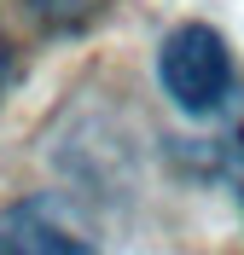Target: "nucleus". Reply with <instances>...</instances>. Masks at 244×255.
<instances>
[{
  "mask_svg": "<svg viewBox=\"0 0 244 255\" xmlns=\"http://www.w3.org/2000/svg\"><path fill=\"white\" fill-rule=\"evenodd\" d=\"M157 81L169 105L180 116H198L210 122L239 99V64H233V47L221 41V29L210 23H175L157 47Z\"/></svg>",
  "mask_w": 244,
  "mask_h": 255,
  "instance_id": "nucleus-1",
  "label": "nucleus"
},
{
  "mask_svg": "<svg viewBox=\"0 0 244 255\" xmlns=\"http://www.w3.org/2000/svg\"><path fill=\"white\" fill-rule=\"evenodd\" d=\"M0 255H99V250L58 215V203L23 197L0 209Z\"/></svg>",
  "mask_w": 244,
  "mask_h": 255,
  "instance_id": "nucleus-2",
  "label": "nucleus"
},
{
  "mask_svg": "<svg viewBox=\"0 0 244 255\" xmlns=\"http://www.w3.org/2000/svg\"><path fill=\"white\" fill-rule=\"evenodd\" d=\"M29 6L47 17L52 29H87V23L105 12V0H29Z\"/></svg>",
  "mask_w": 244,
  "mask_h": 255,
  "instance_id": "nucleus-3",
  "label": "nucleus"
},
{
  "mask_svg": "<svg viewBox=\"0 0 244 255\" xmlns=\"http://www.w3.org/2000/svg\"><path fill=\"white\" fill-rule=\"evenodd\" d=\"M6 81H12V52H0V93H6Z\"/></svg>",
  "mask_w": 244,
  "mask_h": 255,
  "instance_id": "nucleus-4",
  "label": "nucleus"
}]
</instances>
